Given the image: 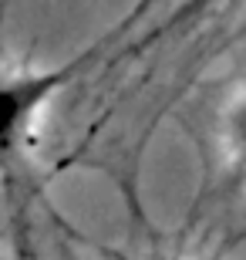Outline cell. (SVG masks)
Here are the masks:
<instances>
[{"label":"cell","instance_id":"6da1fadb","mask_svg":"<svg viewBox=\"0 0 246 260\" xmlns=\"http://www.w3.org/2000/svg\"><path fill=\"white\" fill-rule=\"evenodd\" d=\"M145 7H149V0L138 4V14H135L132 20H125V24H118L115 30H108L101 41H95L91 48H85L71 61H61V64H54V68L0 71V166H10L24 152V145H30V135L38 128L44 108H48L91 61L101 58V51L108 48L115 38H122L125 30L142 17Z\"/></svg>","mask_w":246,"mask_h":260},{"label":"cell","instance_id":"7a4b0ae2","mask_svg":"<svg viewBox=\"0 0 246 260\" xmlns=\"http://www.w3.org/2000/svg\"><path fill=\"white\" fill-rule=\"evenodd\" d=\"M226 145H229V155H233L236 173L246 176V95L239 98L236 108L229 112V122H226Z\"/></svg>","mask_w":246,"mask_h":260},{"label":"cell","instance_id":"3957f363","mask_svg":"<svg viewBox=\"0 0 246 260\" xmlns=\"http://www.w3.org/2000/svg\"><path fill=\"white\" fill-rule=\"evenodd\" d=\"M209 4H216V0H192L189 7L182 10V14H196V10H202V7H209Z\"/></svg>","mask_w":246,"mask_h":260},{"label":"cell","instance_id":"277c9868","mask_svg":"<svg viewBox=\"0 0 246 260\" xmlns=\"http://www.w3.org/2000/svg\"><path fill=\"white\" fill-rule=\"evenodd\" d=\"M155 260H169V257H155Z\"/></svg>","mask_w":246,"mask_h":260}]
</instances>
